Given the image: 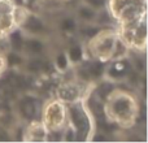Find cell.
Listing matches in <instances>:
<instances>
[{
	"mask_svg": "<svg viewBox=\"0 0 148 143\" xmlns=\"http://www.w3.org/2000/svg\"><path fill=\"white\" fill-rule=\"evenodd\" d=\"M23 29L30 34H42L46 30V26H44L43 21L38 16L31 14V16H29L26 22L23 23Z\"/></svg>",
	"mask_w": 148,
	"mask_h": 143,
	"instance_id": "cell-1",
	"label": "cell"
},
{
	"mask_svg": "<svg viewBox=\"0 0 148 143\" xmlns=\"http://www.w3.org/2000/svg\"><path fill=\"white\" fill-rule=\"evenodd\" d=\"M72 120H73L74 126L79 130L78 133H83V131L87 130V128H88V120H87L86 115L83 113V111H81L79 108H73Z\"/></svg>",
	"mask_w": 148,
	"mask_h": 143,
	"instance_id": "cell-2",
	"label": "cell"
},
{
	"mask_svg": "<svg viewBox=\"0 0 148 143\" xmlns=\"http://www.w3.org/2000/svg\"><path fill=\"white\" fill-rule=\"evenodd\" d=\"M112 78H122V77L129 76V64L126 61H117L109 68L108 70Z\"/></svg>",
	"mask_w": 148,
	"mask_h": 143,
	"instance_id": "cell-3",
	"label": "cell"
},
{
	"mask_svg": "<svg viewBox=\"0 0 148 143\" xmlns=\"http://www.w3.org/2000/svg\"><path fill=\"white\" fill-rule=\"evenodd\" d=\"M78 17L84 22H92L95 21V16H96V10L95 8L90 7V5H81L78 8Z\"/></svg>",
	"mask_w": 148,
	"mask_h": 143,
	"instance_id": "cell-4",
	"label": "cell"
},
{
	"mask_svg": "<svg viewBox=\"0 0 148 143\" xmlns=\"http://www.w3.org/2000/svg\"><path fill=\"white\" fill-rule=\"evenodd\" d=\"M23 50H26L29 54L39 55L43 52L44 46L38 39H30V41H27V42H23Z\"/></svg>",
	"mask_w": 148,
	"mask_h": 143,
	"instance_id": "cell-5",
	"label": "cell"
},
{
	"mask_svg": "<svg viewBox=\"0 0 148 143\" xmlns=\"http://www.w3.org/2000/svg\"><path fill=\"white\" fill-rule=\"evenodd\" d=\"M21 112H22V115L26 118H34L35 117V112H36L35 102L31 99L23 100L22 104H21Z\"/></svg>",
	"mask_w": 148,
	"mask_h": 143,
	"instance_id": "cell-6",
	"label": "cell"
},
{
	"mask_svg": "<svg viewBox=\"0 0 148 143\" xmlns=\"http://www.w3.org/2000/svg\"><path fill=\"white\" fill-rule=\"evenodd\" d=\"M77 96H78V90L74 86L68 85L64 89L60 90V98H61L62 100H70V102H72V100L77 99Z\"/></svg>",
	"mask_w": 148,
	"mask_h": 143,
	"instance_id": "cell-7",
	"label": "cell"
},
{
	"mask_svg": "<svg viewBox=\"0 0 148 143\" xmlns=\"http://www.w3.org/2000/svg\"><path fill=\"white\" fill-rule=\"evenodd\" d=\"M10 46H12L13 51H21L23 50V38H22V34L21 31H14V33L10 34Z\"/></svg>",
	"mask_w": 148,
	"mask_h": 143,
	"instance_id": "cell-8",
	"label": "cell"
},
{
	"mask_svg": "<svg viewBox=\"0 0 148 143\" xmlns=\"http://www.w3.org/2000/svg\"><path fill=\"white\" fill-rule=\"evenodd\" d=\"M86 69H87V72H88L90 77H96V78L100 77L105 72L104 65L99 61H94V63H91V64H88Z\"/></svg>",
	"mask_w": 148,
	"mask_h": 143,
	"instance_id": "cell-9",
	"label": "cell"
},
{
	"mask_svg": "<svg viewBox=\"0 0 148 143\" xmlns=\"http://www.w3.org/2000/svg\"><path fill=\"white\" fill-rule=\"evenodd\" d=\"M69 57L73 63H79L83 57V51H82L81 46H73L69 51Z\"/></svg>",
	"mask_w": 148,
	"mask_h": 143,
	"instance_id": "cell-10",
	"label": "cell"
},
{
	"mask_svg": "<svg viewBox=\"0 0 148 143\" xmlns=\"http://www.w3.org/2000/svg\"><path fill=\"white\" fill-rule=\"evenodd\" d=\"M43 63L44 61H42L39 59H33L27 63V67L26 68H27V70L30 73H39V72L43 69Z\"/></svg>",
	"mask_w": 148,
	"mask_h": 143,
	"instance_id": "cell-11",
	"label": "cell"
},
{
	"mask_svg": "<svg viewBox=\"0 0 148 143\" xmlns=\"http://www.w3.org/2000/svg\"><path fill=\"white\" fill-rule=\"evenodd\" d=\"M95 21L97 23H101V25H105V23L110 22V17L108 14V12L105 9L100 10V12H96V16H95Z\"/></svg>",
	"mask_w": 148,
	"mask_h": 143,
	"instance_id": "cell-12",
	"label": "cell"
},
{
	"mask_svg": "<svg viewBox=\"0 0 148 143\" xmlns=\"http://www.w3.org/2000/svg\"><path fill=\"white\" fill-rule=\"evenodd\" d=\"M75 21H74V18L72 17H68V18H64V20L61 21V29L64 31H73L75 30Z\"/></svg>",
	"mask_w": 148,
	"mask_h": 143,
	"instance_id": "cell-13",
	"label": "cell"
},
{
	"mask_svg": "<svg viewBox=\"0 0 148 143\" xmlns=\"http://www.w3.org/2000/svg\"><path fill=\"white\" fill-rule=\"evenodd\" d=\"M97 31H99V29L96 28V26H84L83 29L81 30V34L84 36V38H94L95 35L97 34Z\"/></svg>",
	"mask_w": 148,
	"mask_h": 143,
	"instance_id": "cell-14",
	"label": "cell"
},
{
	"mask_svg": "<svg viewBox=\"0 0 148 143\" xmlns=\"http://www.w3.org/2000/svg\"><path fill=\"white\" fill-rule=\"evenodd\" d=\"M56 67L60 70H65L68 68V56L65 54H60L56 57Z\"/></svg>",
	"mask_w": 148,
	"mask_h": 143,
	"instance_id": "cell-15",
	"label": "cell"
},
{
	"mask_svg": "<svg viewBox=\"0 0 148 143\" xmlns=\"http://www.w3.org/2000/svg\"><path fill=\"white\" fill-rule=\"evenodd\" d=\"M114 109L118 115H121V113L126 112V109H129V103L126 102V99H120L114 104Z\"/></svg>",
	"mask_w": 148,
	"mask_h": 143,
	"instance_id": "cell-16",
	"label": "cell"
},
{
	"mask_svg": "<svg viewBox=\"0 0 148 143\" xmlns=\"http://www.w3.org/2000/svg\"><path fill=\"white\" fill-rule=\"evenodd\" d=\"M110 89H112V86H110L109 83H103L101 86L99 87V90H97V94H99V96L101 98V99H105L107 95L110 92Z\"/></svg>",
	"mask_w": 148,
	"mask_h": 143,
	"instance_id": "cell-17",
	"label": "cell"
},
{
	"mask_svg": "<svg viewBox=\"0 0 148 143\" xmlns=\"http://www.w3.org/2000/svg\"><path fill=\"white\" fill-rule=\"evenodd\" d=\"M7 59H8V64L13 65V67H16V65H20L21 63H22V59H21V57L18 56L16 52H13V54H9Z\"/></svg>",
	"mask_w": 148,
	"mask_h": 143,
	"instance_id": "cell-18",
	"label": "cell"
},
{
	"mask_svg": "<svg viewBox=\"0 0 148 143\" xmlns=\"http://www.w3.org/2000/svg\"><path fill=\"white\" fill-rule=\"evenodd\" d=\"M86 1L90 7H92V8L96 9V8H101L103 5H104L105 0H86Z\"/></svg>",
	"mask_w": 148,
	"mask_h": 143,
	"instance_id": "cell-19",
	"label": "cell"
},
{
	"mask_svg": "<svg viewBox=\"0 0 148 143\" xmlns=\"http://www.w3.org/2000/svg\"><path fill=\"white\" fill-rule=\"evenodd\" d=\"M30 1H33V0H30Z\"/></svg>",
	"mask_w": 148,
	"mask_h": 143,
	"instance_id": "cell-20",
	"label": "cell"
}]
</instances>
